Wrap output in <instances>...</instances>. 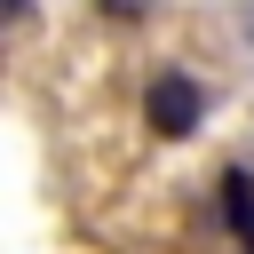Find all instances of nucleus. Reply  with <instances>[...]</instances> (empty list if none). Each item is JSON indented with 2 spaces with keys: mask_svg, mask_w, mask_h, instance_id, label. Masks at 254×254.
Returning a JSON list of instances; mask_svg holds the SVG:
<instances>
[{
  "mask_svg": "<svg viewBox=\"0 0 254 254\" xmlns=\"http://www.w3.org/2000/svg\"><path fill=\"white\" fill-rule=\"evenodd\" d=\"M198 119H206V87H198L183 64H159V71L143 79V127H151L159 143H183Z\"/></svg>",
  "mask_w": 254,
  "mask_h": 254,
  "instance_id": "obj_1",
  "label": "nucleus"
},
{
  "mask_svg": "<svg viewBox=\"0 0 254 254\" xmlns=\"http://www.w3.org/2000/svg\"><path fill=\"white\" fill-rule=\"evenodd\" d=\"M214 190H222V198H214V206H222V230H230V238H254V175H246V167H222Z\"/></svg>",
  "mask_w": 254,
  "mask_h": 254,
  "instance_id": "obj_2",
  "label": "nucleus"
},
{
  "mask_svg": "<svg viewBox=\"0 0 254 254\" xmlns=\"http://www.w3.org/2000/svg\"><path fill=\"white\" fill-rule=\"evenodd\" d=\"M135 8H143V0H103V16H135Z\"/></svg>",
  "mask_w": 254,
  "mask_h": 254,
  "instance_id": "obj_3",
  "label": "nucleus"
},
{
  "mask_svg": "<svg viewBox=\"0 0 254 254\" xmlns=\"http://www.w3.org/2000/svg\"><path fill=\"white\" fill-rule=\"evenodd\" d=\"M8 16H16V24H32V0H8Z\"/></svg>",
  "mask_w": 254,
  "mask_h": 254,
  "instance_id": "obj_4",
  "label": "nucleus"
}]
</instances>
